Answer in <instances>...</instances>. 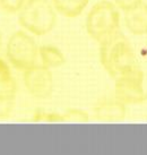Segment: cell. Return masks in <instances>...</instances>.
I'll use <instances>...</instances> for the list:
<instances>
[{
    "label": "cell",
    "mask_w": 147,
    "mask_h": 155,
    "mask_svg": "<svg viewBox=\"0 0 147 155\" xmlns=\"http://www.w3.org/2000/svg\"><path fill=\"white\" fill-rule=\"evenodd\" d=\"M0 48H1V34H0Z\"/></svg>",
    "instance_id": "e0dca14e"
},
{
    "label": "cell",
    "mask_w": 147,
    "mask_h": 155,
    "mask_svg": "<svg viewBox=\"0 0 147 155\" xmlns=\"http://www.w3.org/2000/svg\"><path fill=\"white\" fill-rule=\"evenodd\" d=\"M42 65L48 68H59L66 64V57L60 49L53 45H42L39 49Z\"/></svg>",
    "instance_id": "8fae6325"
},
{
    "label": "cell",
    "mask_w": 147,
    "mask_h": 155,
    "mask_svg": "<svg viewBox=\"0 0 147 155\" xmlns=\"http://www.w3.org/2000/svg\"><path fill=\"white\" fill-rule=\"evenodd\" d=\"M100 60L114 79L137 67L134 49L120 31L100 43Z\"/></svg>",
    "instance_id": "6da1fadb"
},
{
    "label": "cell",
    "mask_w": 147,
    "mask_h": 155,
    "mask_svg": "<svg viewBox=\"0 0 147 155\" xmlns=\"http://www.w3.org/2000/svg\"><path fill=\"white\" fill-rule=\"evenodd\" d=\"M16 82L7 86L0 87V119L8 118L13 113L16 102Z\"/></svg>",
    "instance_id": "30bf717a"
},
{
    "label": "cell",
    "mask_w": 147,
    "mask_h": 155,
    "mask_svg": "<svg viewBox=\"0 0 147 155\" xmlns=\"http://www.w3.org/2000/svg\"><path fill=\"white\" fill-rule=\"evenodd\" d=\"M23 81L27 92L40 100L50 99L53 92V76L50 68L43 65H35L26 69Z\"/></svg>",
    "instance_id": "8992f818"
},
{
    "label": "cell",
    "mask_w": 147,
    "mask_h": 155,
    "mask_svg": "<svg viewBox=\"0 0 147 155\" xmlns=\"http://www.w3.org/2000/svg\"><path fill=\"white\" fill-rule=\"evenodd\" d=\"M39 49L35 40L24 31H16L10 35L6 45V56L9 62L18 70L26 69L38 65L40 58Z\"/></svg>",
    "instance_id": "277c9868"
},
{
    "label": "cell",
    "mask_w": 147,
    "mask_h": 155,
    "mask_svg": "<svg viewBox=\"0 0 147 155\" xmlns=\"http://www.w3.org/2000/svg\"><path fill=\"white\" fill-rule=\"evenodd\" d=\"M142 1L143 0H114V4L119 9L127 12L135 6H137L138 4H140Z\"/></svg>",
    "instance_id": "2e32d148"
},
{
    "label": "cell",
    "mask_w": 147,
    "mask_h": 155,
    "mask_svg": "<svg viewBox=\"0 0 147 155\" xmlns=\"http://www.w3.org/2000/svg\"><path fill=\"white\" fill-rule=\"evenodd\" d=\"M15 83V79L13 77V73L7 65V62L0 58V87L7 86Z\"/></svg>",
    "instance_id": "5bb4252c"
},
{
    "label": "cell",
    "mask_w": 147,
    "mask_h": 155,
    "mask_svg": "<svg viewBox=\"0 0 147 155\" xmlns=\"http://www.w3.org/2000/svg\"><path fill=\"white\" fill-rule=\"evenodd\" d=\"M64 120L65 121H78V122H87L90 120L88 112L82 109H68L64 113Z\"/></svg>",
    "instance_id": "4fadbf2b"
},
{
    "label": "cell",
    "mask_w": 147,
    "mask_h": 155,
    "mask_svg": "<svg viewBox=\"0 0 147 155\" xmlns=\"http://www.w3.org/2000/svg\"><path fill=\"white\" fill-rule=\"evenodd\" d=\"M114 97L126 105L146 102L147 93L144 88V73L138 66L116 78Z\"/></svg>",
    "instance_id": "5b68a950"
},
{
    "label": "cell",
    "mask_w": 147,
    "mask_h": 155,
    "mask_svg": "<svg viewBox=\"0 0 147 155\" xmlns=\"http://www.w3.org/2000/svg\"><path fill=\"white\" fill-rule=\"evenodd\" d=\"M90 0H52V5L57 13L68 18L79 16L87 7Z\"/></svg>",
    "instance_id": "9c48e42d"
},
{
    "label": "cell",
    "mask_w": 147,
    "mask_h": 155,
    "mask_svg": "<svg viewBox=\"0 0 147 155\" xmlns=\"http://www.w3.org/2000/svg\"><path fill=\"white\" fill-rule=\"evenodd\" d=\"M94 118L100 121H120L125 119L127 114L126 104L119 100L105 99L100 101L93 108Z\"/></svg>",
    "instance_id": "52a82bcc"
},
{
    "label": "cell",
    "mask_w": 147,
    "mask_h": 155,
    "mask_svg": "<svg viewBox=\"0 0 147 155\" xmlns=\"http://www.w3.org/2000/svg\"><path fill=\"white\" fill-rule=\"evenodd\" d=\"M34 121H45V122H61L64 120L62 113L57 112H45V111H36L33 116Z\"/></svg>",
    "instance_id": "9a60e30c"
},
{
    "label": "cell",
    "mask_w": 147,
    "mask_h": 155,
    "mask_svg": "<svg viewBox=\"0 0 147 155\" xmlns=\"http://www.w3.org/2000/svg\"><path fill=\"white\" fill-rule=\"evenodd\" d=\"M18 23L31 34L43 36L57 24V10L50 0H26L18 13Z\"/></svg>",
    "instance_id": "7a4b0ae2"
},
{
    "label": "cell",
    "mask_w": 147,
    "mask_h": 155,
    "mask_svg": "<svg viewBox=\"0 0 147 155\" xmlns=\"http://www.w3.org/2000/svg\"><path fill=\"white\" fill-rule=\"evenodd\" d=\"M25 2L26 0H0V10L9 15L18 14Z\"/></svg>",
    "instance_id": "7c38bea8"
},
{
    "label": "cell",
    "mask_w": 147,
    "mask_h": 155,
    "mask_svg": "<svg viewBox=\"0 0 147 155\" xmlns=\"http://www.w3.org/2000/svg\"><path fill=\"white\" fill-rule=\"evenodd\" d=\"M120 28V14L114 2L102 0L91 8L86 18V31L96 42H103Z\"/></svg>",
    "instance_id": "3957f363"
},
{
    "label": "cell",
    "mask_w": 147,
    "mask_h": 155,
    "mask_svg": "<svg viewBox=\"0 0 147 155\" xmlns=\"http://www.w3.org/2000/svg\"><path fill=\"white\" fill-rule=\"evenodd\" d=\"M125 24L127 30L134 35L147 34V4L140 2L125 12Z\"/></svg>",
    "instance_id": "ba28073f"
}]
</instances>
